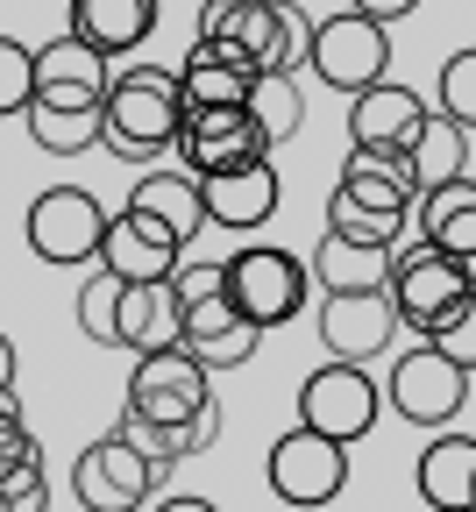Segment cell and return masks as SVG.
<instances>
[{
    "instance_id": "obj_1",
    "label": "cell",
    "mask_w": 476,
    "mask_h": 512,
    "mask_svg": "<svg viewBox=\"0 0 476 512\" xmlns=\"http://www.w3.org/2000/svg\"><path fill=\"white\" fill-rule=\"evenodd\" d=\"M178 121H185V93L171 64H128L107 79V100H100V150H114L121 164L171 157Z\"/></svg>"
},
{
    "instance_id": "obj_2",
    "label": "cell",
    "mask_w": 476,
    "mask_h": 512,
    "mask_svg": "<svg viewBox=\"0 0 476 512\" xmlns=\"http://www.w3.org/2000/svg\"><path fill=\"white\" fill-rule=\"evenodd\" d=\"M306 292H313V271H306V256L278 249V242H249L228 256V299L235 313L249 320V328H285V320L306 313Z\"/></svg>"
},
{
    "instance_id": "obj_3",
    "label": "cell",
    "mask_w": 476,
    "mask_h": 512,
    "mask_svg": "<svg viewBox=\"0 0 476 512\" xmlns=\"http://www.w3.org/2000/svg\"><path fill=\"white\" fill-rule=\"evenodd\" d=\"M164 484H171V477H164L121 427L100 434V441H86L79 463H72V498H79L86 512H150V498H157Z\"/></svg>"
},
{
    "instance_id": "obj_4",
    "label": "cell",
    "mask_w": 476,
    "mask_h": 512,
    "mask_svg": "<svg viewBox=\"0 0 476 512\" xmlns=\"http://www.w3.org/2000/svg\"><path fill=\"white\" fill-rule=\"evenodd\" d=\"M207 399H214V370L199 363L185 342H171V349H150V356H135L121 413L150 420V427H185V420H192L199 406H207Z\"/></svg>"
},
{
    "instance_id": "obj_5",
    "label": "cell",
    "mask_w": 476,
    "mask_h": 512,
    "mask_svg": "<svg viewBox=\"0 0 476 512\" xmlns=\"http://www.w3.org/2000/svg\"><path fill=\"white\" fill-rule=\"evenodd\" d=\"M384 413V384L363 370V363H342V356H327L306 384H299V427L327 434V441H363Z\"/></svg>"
},
{
    "instance_id": "obj_6",
    "label": "cell",
    "mask_w": 476,
    "mask_h": 512,
    "mask_svg": "<svg viewBox=\"0 0 476 512\" xmlns=\"http://www.w3.org/2000/svg\"><path fill=\"white\" fill-rule=\"evenodd\" d=\"M384 406L405 427H455V413L469 406V370L455 356H441L434 342H420V349H405L398 370L384 377Z\"/></svg>"
},
{
    "instance_id": "obj_7",
    "label": "cell",
    "mask_w": 476,
    "mask_h": 512,
    "mask_svg": "<svg viewBox=\"0 0 476 512\" xmlns=\"http://www.w3.org/2000/svg\"><path fill=\"white\" fill-rule=\"evenodd\" d=\"M263 477H270V491H278L285 505L313 512V505H327V498L349 491V448L327 441V434H313V427H292V434L270 441Z\"/></svg>"
},
{
    "instance_id": "obj_8",
    "label": "cell",
    "mask_w": 476,
    "mask_h": 512,
    "mask_svg": "<svg viewBox=\"0 0 476 512\" xmlns=\"http://www.w3.org/2000/svg\"><path fill=\"white\" fill-rule=\"evenodd\" d=\"M306 72H313L320 86H334V93L377 86V79L391 72V36H384V22H370V15H356V8L313 22V57H306Z\"/></svg>"
},
{
    "instance_id": "obj_9",
    "label": "cell",
    "mask_w": 476,
    "mask_h": 512,
    "mask_svg": "<svg viewBox=\"0 0 476 512\" xmlns=\"http://www.w3.org/2000/svg\"><path fill=\"white\" fill-rule=\"evenodd\" d=\"M171 157L192 171V178H214V171H235V164H256V157H278L263 143V128L249 107H185L178 136H171Z\"/></svg>"
},
{
    "instance_id": "obj_10",
    "label": "cell",
    "mask_w": 476,
    "mask_h": 512,
    "mask_svg": "<svg viewBox=\"0 0 476 512\" xmlns=\"http://www.w3.org/2000/svg\"><path fill=\"white\" fill-rule=\"evenodd\" d=\"M100 235H107V207L86 185H50L29 207V249L43 264H100Z\"/></svg>"
},
{
    "instance_id": "obj_11",
    "label": "cell",
    "mask_w": 476,
    "mask_h": 512,
    "mask_svg": "<svg viewBox=\"0 0 476 512\" xmlns=\"http://www.w3.org/2000/svg\"><path fill=\"white\" fill-rule=\"evenodd\" d=\"M384 292H391V306H398V328H413V335L427 342V335L441 328V313L469 292V278H462V264H455L448 249L413 242V249H398V264H391Z\"/></svg>"
},
{
    "instance_id": "obj_12",
    "label": "cell",
    "mask_w": 476,
    "mask_h": 512,
    "mask_svg": "<svg viewBox=\"0 0 476 512\" xmlns=\"http://www.w3.org/2000/svg\"><path fill=\"white\" fill-rule=\"evenodd\" d=\"M391 335H398L391 292H327L320 299V342H327V356L370 363V356L391 349Z\"/></svg>"
},
{
    "instance_id": "obj_13",
    "label": "cell",
    "mask_w": 476,
    "mask_h": 512,
    "mask_svg": "<svg viewBox=\"0 0 476 512\" xmlns=\"http://www.w3.org/2000/svg\"><path fill=\"white\" fill-rule=\"evenodd\" d=\"M434 107L413 93V86H398L391 72L363 93H349V150H413L420 136V121Z\"/></svg>"
},
{
    "instance_id": "obj_14",
    "label": "cell",
    "mask_w": 476,
    "mask_h": 512,
    "mask_svg": "<svg viewBox=\"0 0 476 512\" xmlns=\"http://www.w3.org/2000/svg\"><path fill=\"white\" fill-rule=\"evenodd\" d=\"M185 320H178V342L207 363L214 377L221 370H242L249 356H256V342H263V328H249V320L235 313V299L228 292H207V299H185L178 306Z\"/></svg>"
},
{
    "instance_id": "obj_15",
    "label": "cell",
    "mask_w": 476,
    "mask_h": 512,
    "mask_svg": "<svg viewBox=\"0 0 476 512\" xmlns=\"http://www.w3.org/2000/svg\"><path fill=\"white\" fill-rule=\"evenodd\" d=\"M199 200H207V228H263L278 214L285 185H278V157H256V164H235V171H214L199 178Z\"/></svg>"
},
{
    "instance_id": "obj_16",
    "label": "cell",
    "mask_w": 476,
    "mask_h": 512,
    "mask_svg": "<svg viewBox=\"0 0 476 512\" xmlns=\"http://www.w3.org/2000/svg\"><path fill=\"white\" fill-rule=\"evenodd\" d=\"M107 57L86 43V36H50L43 50H36V93L29 100H50V107H100L107 100Z\"/></svg>"
},
{
    "instance_id": "obj_17",
    "label": "cell",
    "mask_w": 476,
    "mask_h": 512,
    "mask_svg": "<svg viewBox=\"0 0 476 512\" xmlns=\"http://www.w3.org/2000/svg\"><path fill=\"white\" fill-rule=\"evenodd\" d=\"M121 214H135L150 235H164V242H178V249L207 228V200H199V178H192L185 164H178V171H143Z\"/></svg>"
},
{
    "instance_id": "obj_18",
    "label": "cell",
    "mask_w": 476,
    "mask_h": 512,
    "mask_svg": "<svg viewBox=\"0 0 476 512\" xmlns=\"http://www.w3.org/2000/svg\"><path fill=\"white\" fill-rule=\"evenodd\" d=\"M199 50H214L228 64H249L263 72V50H270V0H199Z\"/></svg>"
},
{
    "instance_id": "obj_19",
    "label": "cell",
    "mask_w": 476,
    "mask_h": 512,
    "mask_svg": "<svg viewBox=\"0 0 476 512\" xmlns=\"http://www.w3.org/2000/svg\"><path fill=\"white\" fill-rule=\"evenodd\" d=\"M391 264H398V242H356V235H334V228L306 256V271H313L320 292H384Z\"/></svg>"
},
{
    "instance_id": "obj_20",
    "label": "cell",
    "mask_w": 476,
    "mask_h": 512,
    "mask_svg": "<svg viewBox=\"0 0 476 512\" xmlns=\"http://www.w3.org/2000/svg\"><path fill=\"white\" fill-rule=\"evenodd\" d=\"M178 292L171 278H135L121 285V313H114V349L128 356H150V349H171L178 342Z\"/></svg>"
},
{
    "instance_id": "obj_21",
    "label": "cell",
    "mask_w": 476,
    "mask_h": 512,
    "mask_svg": "<svg viewBox=\"0 0 476 512\" xmlns=\"http://www.w3.org/2000/svg\"><path fill=\"white\" fill-rule=\"evenodd\" d=\"M72 36H86L100 57H121V50H143L157 36V0H72Z\"/></svg>"
},
{
    "instance_id": "obj_22",
    "label": "cell",
    "mask_w": 476,
    "mask_h": 512,
    "mask_svg": "<svg viewBox=\"0 0 476 512\" xmlns=\"http://www.w3.org/2000/svg\"><path fill=\"white\" fill-rule=\"evenodd\" d=\"M413 221H420V242L448 249L455 264L476 249V178H448V185H427L420 200H413Z\"/></svg>"
},
{
    "instance_id": "obj_23",
    "label": "cell",
    "mask_w": 476,
    "mask_h": 512,
    "mask_svg": "<svg viewBox=\"0 0 476 512\" xmlns=\"http://www.w3.org/2000/svg\"><path fill=\"white\" fill-rule=\"evenodd\" d=\"M420 498L434 512H476V441L469 434H434L420 456Z\"/></svg>"
},
{
    "instance_id": "obj_24",
    "label": "cell",
    "mask_w": 476,
    "mask_h": 512,
    "mask_svg": "<svg viewBox=\"0 0 476 512\" xmlns=\"http://www.w3.org/2000/svg\"><path fill=\"white\" fill-rule=\"evenodd\" d=\"M178 242H164V235H150L135 214H107V235H100V264L121 278V285H135V278H171L178 271Z\"/></svg>"
},
{
    "instance_id": "obj_25",
    "label": "cell",
    "mask_w": 476,
    "mask_h": 512,
    "mask_svg": "<svg viewBox=\"0 0 476 512\" xmlns=\"http://www.w3.org/2000/svg\"><path fill=\"white\" fill-rule=\"evenodd\" d=\"M249 86H256L249 64H228V57L199 50V43H192L185 64H178V93H185V107H242Z\"/></svg>"
},
{
    "instance_id": "obj_26",
    "label": "cell",
    "mask_w": 476,
    "mask_h": 512,
    "mask_svg": "<svg viewBox=\"0 0 476 512\" xmlns=\"http://www.w3.org/2000/svg\"><path fill=\"white\" fill-rule=\"evenodd\" d=\"M242 107L256 114V128H263V143H270V150H285L299 128H306L299 72H256V86H249V100H242Z\"/></svg>"
},
{
    "instance_id": "obj_27",
    "label": "cell",
    "mask_w": 476,
    "mask_h": 512,
    "mask_svg": "<svg viewBox=\"0 0 476 512\" xmlns=\"http://www.w3.org/2000/svg\"><path fill=\"white\" fill-rule=\"evenodd\" d=\"M405 157H413V178H420V192L427 185H448V178H462L469 171V128L462 121H448L441 107L420 121V136H413V150H405Z\"/></svg>"
},
{
    "instance_id": "obj_28",
    "label": "cell",
    "mask_w": 476,
    "mask_h": 512,
    "mask_svg": "<svg viewBox=\"0 0 476 512\" xmlns=\"http://www.w3.org/2000/svg\"><path fill=\"white\" fill-rule=\"evenodd\" d=\"M22 121H29V143L50 150V157L100 150V107H50V100H29Z\"/></svg>"
},
{
    "instance_id": "obj_29",
    "label": "cell",
    "mask_w": 476,
    "mask_h": 512,
    "mask_svg": "<svg viewBox=\"0 0 476 512\" xmlns=\"http://www.w3.org/2000/svg\"><path fill=\"white\" fill-rule=\"evenodd\" d=\"M313 57V15L299 0H270V50H263V72H306Z\"/></svg>"
},
{
    "instance_id": "obj_30",
    "label": "cell",
    "mask_w": 476,
    "mask_h": 512,
    "mask_svg": "<svg viewBox=\"0 0 476 512\" xmlns=\"http://www.w3.org/2000/svg\"><path fill=\"white\" fill-rule=\"evenodd\" d=\"M114 313H121V278L100 264V271L79 285V328H86V342L114 349Z\"/></svg>"
},
{
    "instance_id": "obj_31",
    "label": "cell",
    "mask_w": 476,
    "mask_h": 512,
    "mask_svg": "<svg viewBox=\"0 0 476 512\" xmlns=\"http://www.w3.org/2000/svg\"><path fill=\"white\" fill-rule=\"evenodd\" d=\"M327 228L334 235H356V242H405V228L413 221H391V214H370V207H356L342 185L327 192Z\"/></svg>"
},
{
    "instance_id": "obj_32",
    "label": "cell",
    "mask_w": 476,
    "mask_h": 512,
    "mask_svg": "<svg viewBox=\"0 0 476 512\" xmlns=\"http://www.w3.org/2000/svg\"><path fill=\"white\" fill-rule=\"evenodd\" d=\"M427 342H434L441 356H455V363H462V370L476 377V285H469V292H462V299H455V306L441 313V328H434Z\"/></svg>"
},
{
    "instance_id": "obj_33",
    "label": "cell",
    "mask_w": 476,
    "mask_h": 512,
    "mask_svg": "<svg viewBox=\"0 0 476 512\" xmlns=\"http://www.w3.org/2000/svg\"><path fill=\"white\" fill-rule=\"evenodd\" d=\"M29 93H36V50L15 43V36H0V121L22 114Z\"/></svg>"
},
{
    "instance_id": "obj_34",
    "label": "cell",
    "mask_w": 476,
    "mask_h": 512,
    "mask_svg": "<svg viewBox=\"0 0 476 512\" xmlns=\"http://www.w3.org/2000/svg\"><path fill=\"white\" fill-rule=\"evenodd\" d=\"M441 114L462 121L469 136H476V50H455L441 64Z\"/></svg>"
},
{
    "instance_id": "obj_35",
    "label": "cell",
    "mask_w": 476,
    "mask_h": 512,
    "mask_svg": "<svg viewBox=\"0 0 476 512\" xmlns=\"http://www.w3.org/2000/svg\"><path fill=\"white\" fill-rule=\"evenodd\" d=\"M0 512H50V477H43V456L0 470Z\"/></svg>"
},
{
    "instance_id": "obj_36",
    "label": "cell",
    "mask_w": 476,
    "mask_h": 512,
    "mask_svg": "<svg viewBox=\"0 0 476 512\" xmlns=\"http://www.w3.org/2000/svg\"><path fill=\"white\" fill-rule=\"evenodd\" d=\"M29 456H43V448H36L29 420H22V399L0 392V470H15V463H29Z\"/></svg>"
},
{
    "instance_id": "obj_37",
    "label": "cell",
    "mask_w": 476,
    "mask_h": 512,
    "mask_svg": "<svg viewBox=\"0 0 476 512\" xmlns=\"http://www.w3.org/2000/svg\"><path fill=\"white\" fill-rule=\"evenodd\" d=\"M349 8H356V15H370V22H384V29H391V22H405V15H413V8H420V0H349Z\"/></svg>"
},
{
    "instance_id": "obj_38",
    "label": "cell",
    "mask_w": 476,
    "mask_h": 512,
    "mask_svg": "<svg viewBox=\"0 0 476 512\" xmlns=\"http://www.w3.org/2000/svg\"><path fill=\"white\" fill-rule=\"evenodd\" d=\"M150 512H221L214 498H192V491H171V498H150Z\"/></svg>"
},
{
    "instance_id": "obj_39",
    "label": "cell",
    "mask_w": 476,
    "mask_h": 512,
    "mask_svg": "<svg viewBox=\"0 0 476 512\" xmlns=\"http://www.w3.org/2000/svg\"><path fill=\"white\" fill-rule=\"evenodd\" d=\"M0 392H15V342L0 335Z\"/></svg>"
},
{
    "instance_id": "obj_40",
    "label": "cell",
    "mask_w": 476,
    "mask_h": 512,
    "mask_svg": "<svg viewBox=\"0 0 476 512\" xmlns=\"http://www.w3.org/2000/svg\"><path fill=\"white\" fill-rule=\"evenodd\" d=\"M462 278H469V285H476V249H469V256H462Z\"/></svg>"
}]
</instances>
